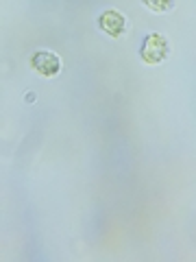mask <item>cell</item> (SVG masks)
<instances>
[{
    "label": "cell",
    "mask_w": 196,
    "mask_h": 262,
    "mask_svg": "<svg viewBox=\"0 0 196 262\" xmlns=\"http://www.w3.org/2000/svg\"><path fill=\"white\" fill-rule=\"evenodd\" d=\"M31 68L44 79H53L61 72V59L51 51H37L31 57Z\"/></svg>",
    "instance_id": "2"
},
{
    "label": "cell",
    "mask_w": 196,
    "mask_h": 262,
    "mask_svg": "<svg viewBox=\"0 0 196 262\" xmlns=\"http://www.w3.org/2000/svg\"><path fill=\"white\" fill-rule=\"evenodd\" d=\"M168 53H170V46H168V39L161 35V33H149L142 42L140 48V57L144 63L149 66H157L163 63L168 59Z\"/></svg>",
    "instance_id": "1"
},
{
    "label": "cell",
    "mask_w": 196,
    "mask_h": 262,
    "mask_svg": "<svg viewBox=\"0 0 196 262\" xmlns=\"http://www.w3.org/2000/svg\"><path fill=\"white\" fill-rule=\"evenodd\" d=\"M98 27H101L111 37H120L122 33H125V29H127V20H125V15H122L120 11L107 9V11L101 13V18H98Z\"/></svg>",
    "instance_id": "3"
},
{
    "label": "cell",
    "mask_w": 196,
    "mask_h": 262,
    "mask_svg": "<svg viewBox=\"0 0 196 262\" xmlns=\"http://www.w3.org/2000/svg\"><path fill=\"white\" fill-rule=\"evenodd\" d=\"M144 5L155 13H166L175 7V0H144Z\"/></svg>",
    "instance_id": "4"
}]
</instances>
